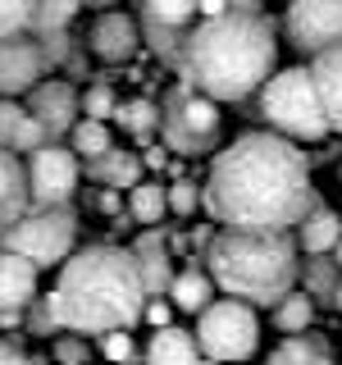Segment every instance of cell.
<instances>
[{
    "mask_svg": "<svg viewBox=\"0 0 342 365\" xmlns=\"http://www.w3.org/2000/svg\"><path fill=\"white\" fill-rule=\"evenodd\" d=\"M256 110H260V119L269 123V133L288 137V142H319V137H328V119H324V106H319L311 64L274 73L269 83L260 87Z\"/></svg>",
    "mask_w": 342,
    "mask_h": 365,
    "instance_id": "5",
    "label": "cell"
},
{
    "mask_svg": "<svg viewBox=\"0 0 342 365\" xmlns=\"http://www.w3.org/2000/svg\"><path fill=\"white\" fill-rule=\"evenodd\" d=\"M83 0H37L32 14V37H51V32H68V23L78 19Z\"/></svg>",
    "mask_w": 342,
    "mask_h": 365,
    "instance_id": "30",
    "label": "cell"
},
{
    "mask_svg": "<svg viewBox=\"0 0 342 365\" xmlns=\"http://www.w3.org/2000/svg\"><path fill=\"white\" fill-rule=\"evenodd\" d=\"M78 178H83V165H78V155L60 142H51V146H41L37 155H28L32 210H64V205L78 197Z\"/></svg>",
    "mask_w": 342,
    "mask_h": 365,
    "instance_id": "11",
    "label": "cell"
},
{
    "mask_svg": "<svg viewBox=\"0 0 342 365\" xmlns=\"http://www.w3.org/2000/svg\"><path fill=\"white\" fill-rule=\"evenodd\" d=\"M68 151L78 155V165H91V160H100L105 151H114V137H110V128L105 123H91V119H78V128L68 133Z\"/></svg>",
    "mask_w": 342,
    "mask_h": 365,
    "instance_id": "29",
    "label": "cell"
},
{
    "mask_svg": "<svg viewBox=\"0 0 342 365\" xmlns=\"http://www.w3.org/2000/svg\"><path fill=\"white\" fill-rule=\"evenodd\" d=\"M169 215V182L160 178H142L128 192V220L142 228H160V220Z\"/></svg>",
    "mask_w": 342,
    "mask_h": 365,
    "instance_id": "26",
    "label": "cell"
},
{
    "mask_svg": "<svg viewBox=\"0 0 342 365\" xmlns=\"http://www.w3.org/2000/svg\"><path fill=\"white\" fill-rule=\"evenodd\" d=\"M333 260H338V269H342V242H338V247H333Z\"/></svg>",
    "mask_w": 342,
    "mask_h": 365,
    "instance_id": "41",
    "label": "cell"
},
{
    "mask_svg": "<svg viewBox=\"0 0 342 365\" xmlns=\"http://www.w3.org/2000/svg\"><path fill=\"white\" fill-rule=\"evenodd\" d=\"M0 365H32V361H28V351H23L19 342L0 338Z\"/></svg>",
    "mask_w": 342,
    "mask_h": 365,
    "instance_id": "38",
    "label": "cell"
},
{
    "mask_svg": "<svg viewBox=\"0 0 342 365\" xmlns=\"http://www.w3.org/2000/svg\"><path fill=\"white\" fill-rule=\"evenodd\" d=\"M169 297H174V311L201 315V311H210V306L219 302V288H214V279L201 265H187V269L174 274V288H169Z\"/></svg>",
    "mask_w": 342,
    "mask_h": 365,
    "instance_id": "23",
    "label": "cell"
},
{
    "mask_svg": "<svg viewBox=\"0 0 342 365\" xmlns=\"http://www.w3.org/2000/svg\"><path fill=\"white\" fill-rule=\"evenodd\" d=\"M23 110H28L32 119H37L41 128L51 133V142H60V137H68V133L78 128V119H83V106H78V91H73V83H64V78H41V83L28 91Z\"/></svg>",
    "mask_w": 342,
    "mask_h": 365,
    "instance_id": "12",
    "label": "cell"
},
{
    "mask_svg": "<svg viewBox=\"0 0 342 365\" xmlns=\"http://www.w3.org/2000/svg\"><path fill=\"white\" fill-rule=\"evenodd\" d=\"M296 283H301V292L315 302V311L319 306H333V297L342 288V269H338V260L333 256H306L301 260V274H296Z\"/></svg>",
    "mask_w": 342,
    "mask_h": 365,
    "instance_id": "24",
    "label": "cell"
},
{
    "mask_svg": "<svg viewBox=\"0 0 342 365\" xmlns=\"http://www.w3.org/2000/svg\"><path fill=\"white\" fill-rule=\"evenodd\" d=\"M119 128L133 137V142H151L160 133V101H146V96H133V101H119Z\"/></svg>",
    "mask_w": 342,
    "mask_h": 365,
    "instance_id": "27",
    "label": "cell"
},
{
    "mask_svg": "<svg viewBox=\"0 0 342 365\" xmlns=\"http://www.w3.org/2000/svg\"><path fill=\"white\" fill-rule=\"evenodd\" d=\"M37 302V265L0 251V315H23Z\"/></svg>",
    "mask_w": 342,
    "mask_h": 365,
    "instance_id": "17",
    "label": "cell"
},
{
    "mask_svg": "<svg viewBox=\"0 0 342 365\" xmlns=\"http://www.w3.org/2000/svg\"><path fill=\"white\" fill-rule=\"evenodd\" d=\"M142 155L137 151H123V146H114V151H105L100 160H91L87 165V178L96 182V187H105V192H133L137 182H142Z\"/></svg>",
    "mask_w": 342,
    "mask_h": 365,
    "instance_id": "19",
    "label": "cell"
},
{
    "mask_svg": "<svg viewBox=\"0 0 342 365\" xmlns=\"http://www.w3.org/2000/svg\"><path fill=\"white\" fill-rule=\"evenodd\" d=\"M87 51L105 64H128L137 51H142V23L123 9H110V14H96L87 28Z\"/></svg>",
    "mask_w": 342,
    "mask_h": 365,
    "instance_id": "13",
    "label": "cell"
},
{
    "mask_svg": "<svg viewBox=\"0 0 342 365\" xmlns=\"http://www.w3.org/2000/svg\"><path fill=\"white\" fill-rule=\"evenodd\" d=\"M169 315H174V306L160 302V297H151V302H146V311H142V319H151L155 329H169Z\"/></svg>",
    "mask_w": 342,
    "mask_h": 365,
    "instance_id": "37",
    "label": "cell"
},
{
    "mask_svg": "<svg viewBox=\"0 0 342 365\" xmlns=\"http://www.w3.org/2000/svg\"><path fill=\"white\" fill-rule=\"evenodd\" d=\"M338 242H342V215L319 201L301 220V228H296V247H301L306 256H333Z\"/></svg>",
    "mask_w": 342,
    "mask_h": 365,
    "instance_id": "22",
    "label": "cell"
},
{
    "mask_svg": "<svg viewBox=\"0 0 342 365\" xmlns=\"http://www.w3.org/2000/svg\"><path fill=\"white\" fill-rule=\"evenodd\" d=\"M28 334H32V338H55V334H60V329H55L51 306H46V297L28 306Z\"/></svg>",
    "mask_w": 342,
    "mask_h": 365,
    "instance_id": "36",
    "label": "cell"
},
{
    "mask_svg": "<svg viewBox=\"0 0 342 365\" xmlns=\"http://www.w3.org/2000/svg\"><path fill=\"white\" fill-rule=\"evenodd\" d=\"M201 197H205V187H197V178H174V182H169V215L192 220L197 205H201Z\"/></svg>",
    "mask_w": 342,
    "mask_h": 365,
    "instance_id": "33",
    "label": "cell"
},
{
    "mask_svg": "<svg viewBox=\"0 0 342 365\" xmlns=\"http://www.w3.org/2000/svg\"><path fill=\"white\" fill-rule=\"evenodd\" d=\"M46 78V60H41V46L37 37H14V41H0V101H19L28 96Z\"/></svg>",
    "mask_w": 342,
    "mask_h": 365,
    "instance_id": "14",
    "label": "cell"
},
{
    "mask_svg": "<svg viewBox=\"0 0 342 365\" xmlns=\"http://www.w3.org/2000/svg\"><path fill=\"white\" fill-rule=\"evenodd\" d=\"M219 133H224L219 106L205 101L201 91H192L187 83H174L160 96V146L169 155L197 160L219 146Z\"/></svg>",
    "mask_w": 342,
    "mask_h": 365,
    "instance_id": "7",
    "label": "cell"
},
{
    "mask_svg": "<svg viewBox=\"0 0 342 365\" xmlns=\"http://www.w3.org/2000/svg\"><path fill=\"white\" fill-rule=\"evenodd\" d=\"M73 247H78V215H73V205H64V210H28L5 237H0V251L23 256L37 269L64 265V260L73 256Z\"/></svg>",
    "mask_w": 342,
    "mask_h": 365,
    "instance_id": "8",
    "label": "cell"
},
{
    "mask_svg": "<svg viewBox=\"0 0 342 365\" xmlns=\"http://www.w3.org/2000/svg\"><path fill=\"white\" fill-rule=\"evenodd\" d=\"M128 251L137 260V274H142L146 297H169L178 269H174V256H169V233H165V228H146Z\"/></svg>",
    "mask_w": 342,
    "mask_h": 365,
    "instance_id": "15",
    "label": "cell"
},
{
    "mask_svg": "<svg viewBox=\"0 0 342 365\" xmlns=\"http://www.w3.org/2000/svg\"><path fill=\"white\" fill-rule=\"evenodd\" d=\"M201 365H219V361H205V356H201Z\"/></svg>",
    "mask_w": 342,
    "mask_h": 365,
    "instance_id": "43",
    "label": "cell"
},
{
    "mask_svg": "<svg viewBox=\"0 0 342 365\" xmlns=\"http://www.w3.org/2000/svg\"><path fill=\"white\" fill-rule=\"evenodd\" d=\"M279 64V32L265 9H228L201 23L182 46L178 83L201 91L214 106H237L260 96Z\"/></svg>",
    "mask_w": 342,
    "mask_h": 365,
    "instance_id": "2",
    "label": "cell"
},
{
    "mask_svg": "<svg viewBox=\"0 0 342 365\" xmlns=\"http://www.w3.org/2000/svg\"><path fill=\"white\" fill-rule=\"evenodd\" d=\"M269 324L279 329L283 338H292V334H311V324H315V302L306 292H288L279 306L269 311Z\"/></svg>",
    "mask_w": 342,
    "mask_h": 365,
    "instance_id": "28",
    "label": "cell"
},
{
    "mask_svg": "<svg viewBox=\"0 0 342 365\" xmlns=\"http://www.w3.org/2000/svg\"><path fill=\"white\" fill-rule=\"evenodd\" d=\"M55 356H60V365H87L91 347H87V338H78V334H60L55 338Z\"/></svg>",
    "mask_w": 342,
    "mask_h": 365,
    "instance_id": "35",
    "label": "cell"
},
{
    "mask_svg": "<svg viewBox=\"0 0 342 365\" xmlns=\"http://www.w3.org/2000/svg\"><path fill=\"white\" fill-rule=\"evenodd\" d=\"M28 210H32V197H28V165H23L19 155L0 151V237H5Z\"/></svg>",
    "mask_w": 342,
    "mask_h": 365,
    "instance_id": "18",
    "label": "cell"
},
{
    "mask_svg": "<svg viewBox=\"0 0 342 365\" xmlns=\"http://www.w3.org/2000/svg\"><path fill=\"white\" fill-rule=\"evenodd\" d=\"M197 347L205 361H219V365H233V361H251L260 347V319L251 306L233 302V297H219L210 311L197 315Z\"/></svg>",
    "mask_w": 342,
    "mask_h": 365,
    "instance_id": "9",
    "label": "cell"
},
{
    "mask_svg": "<svg viewBox=\"0 0 342 365\" xmlns=\"http://www.w3.org/2000/svg\"><path fill=\"white\" fill-rule=\"evenodd\" d=\"M333 306H338V311H342V288H338V297H333Z\"/></svg>",
    "mask_w": 342,
    "mask_h": 365,
    "instance_id": "42",
    "label": "cell"
},
{
    "mask_svg": "<svg viewBox=\"0 0 342 365\" xmlns=\"http://www.w3.org/2000/svg\"><path fill=\"white\" fill-rule=\"evenodd\" d=\"M142 165H151V169H165V165H169V151H165V146H151V151L142 155Z\"/></svg>",
    "mask_w": 342,
    "mask_h": 365,
    "instance_id": "39",
    "label": "cell"
},
{
    "mask_svg": "<svg viewBox=\"0 0 342 365\" xmlns=\"http://www.w3.org/2000/svg\"><path fill=\"white\" fill-rule=\"evenodd\" d=\"M228 9H260V0H142V9H137L142 46L178 68L187 37L201 23H210L214 14H228Z\"/></svg>",
    "mask_w": 342,
    "mask_h": 365,
    "instance_id": "6",
    "label": "cell"
},
{
    "mask_svg": "<svg viewBox=\"0 0 342 365\" xmlns=\"http://www.w3.org/2000/svg\"><path fill=\"white\" fill-rule=\"evenodd\" d=\"M41 146H51V133L32 119L19 101H0V151L9 155H37Z\"/></svg>",
    "mask_w": 342,
    "mask_h": 365,
    "instance_id": "16",
    "label": "cell"
},
{
    "mask_svg": "<svg viewBox=\"0 0 342 365\" xmlns=\"http://www.w3.org/2000/svg\"><path fill=\"white\" fill-rule=\"evenodd\" d=\"M201 205L233 233H292L319 205V192L306 151L265 128L233 137L214 155Z\"/></svg>",
    "mask_w": 342,
    "mask_h": 365,
    "instance_id": "1",
    "label": "cell"
},
{
    "mask_svg": "<svg viewBox=\"0 0 342 365\" xmlns=\"http://www.w3.org/2000/svg\"><path fill=\"white\" fill-rule=\"evenodd\" d=\"M32 14H37V0H0V41L32 37Z\"/></svg>",
    "mask_w": 342,
    "mask_h": 365,
    "instance_id": "31",
    "label": "cell"
},
{
    "mask_svg": "<svg viewBox=\"0 0 342 365\" xmlns=\"http://www.w3.org/2000/svg\"><path fill=\"white\" fill-rule=\"evenodd\" d=\"M78 106H83V119L105 123V119H114V114H119V96H114L110 83H91L83 96H78Z\"/></svg>",
    "mask_w": 342,
    "mask_h": 365,
    "instance_id": "32",
    "label": "cell"
},
{
    "mask_svg": "<svg viewBox=\"0 0 342 365\" xmlns=\"http://www.w3.org/2000/svg\"><path fill=\"white\" fill-rule=\"evenodd\" d=\"M205 274L214 279V288L242 306H274L288 292H296V237L292 233H233L219 228L210 251H205Z\"/></svg>",
    "mask_w": 342,
    "mask_h": 365,
    "instance_id": "4",
    "label": "cell"
},
{
    "mask_svg": "<svg viewBox=\"0 0 342 365\" xmlns=\"http://www.w3.org/2000/svg\"><path fill=\"white\" fill-rule=\"evenodd\" d=\"M269 365H333V347L324 334H292L269 351Z\"/></svg>",
    "mask_w": 342,
    "mask_h": 365,
    "instance_id": "25",
    "label": "cell"
},
{
    "mask_svg": "<svg viewBox=\"0 0 342 365\" xmlns=\"http://www.w3.org/2000/svg\"><path fill=\"white\" fill-rule=\"evenodd\" d=\"M142 365H201V347H197V334L169 324V329H155L142 347Z\"/></svg>",
    "mask_w": 342,
    "mask_h": 365,
    "instance_id": "20",
    "label": "cell"
},
{
    "mask_svg": "<svg viewBox=\"0 0 342 365\" xmlns=\"http://www.w3.org/2000/svg\"><path fill=\"white\" fill-rule=\"evenodd\" d=\"M146 288L128 247H83L60 265V283L46 297L60 334H128L146 311Z\"/></svg>",
    "mask_w": 342,
    "mask_h": 365,
    "instance_id": "3",
    "label": "cell"
},
{
    "mask_svg": "<svg viewBox=\"0 0 342 365\" xmlns=\"http://www.w3.org/2000/svg\"><path fill=\"white\" fill-rule=\"evenodd\" d=\"M100 356L114 361V365H133V361H137L133 334H105V338H100Z\"/></svg>",
    "mask_w": 342,
    "mask_h": 365,
    "instance_id": "34",
    "label": "cell"
},
{
    "mask_svg": "<svg viewBox=\"0 0 342 365\" xmlns=\"http://www.w3.org/2000/svg\"><path fill=\"white\" fill-rule=\"evenodd\" d=\"M311 78H315V91H319V106H324L328 133H342V51L315 55Z\"/></svg>",
    "mask_w": 342,
    "mask_h": 365,
    "instance_id": "21",
    "label": "cell"
},
{
    "mask_svg": "<svg viewBox=\"0 0 342 365\" xmlns=\"http://www.w3.org/2000/svg\"><path fill=\"white\" fill-rule=\"evenodd\" d=\"M283 32H288L292 51L306 60L342 51V0H288Z\"/></svg>",
    "mask_w": 342,
    "mask_h": 365,
    "instance_id": "10",
    "label": "cell"
},
{
    "mask_svg": "<svg viewBox=\"0 0 342 365\" xmlns=\"http://www.w3.org/2000/svg\"><path fill=\"white\" fill-rule=\"evenodd\" d=\"M83 5H91V9H100V14H110V9L119 5V0H83Z\"/></svg>",
    "mask_w": 342,
    "mask_h": 365,
    "instance_id": "40",
    "label": "cell"
}]
</instances>
